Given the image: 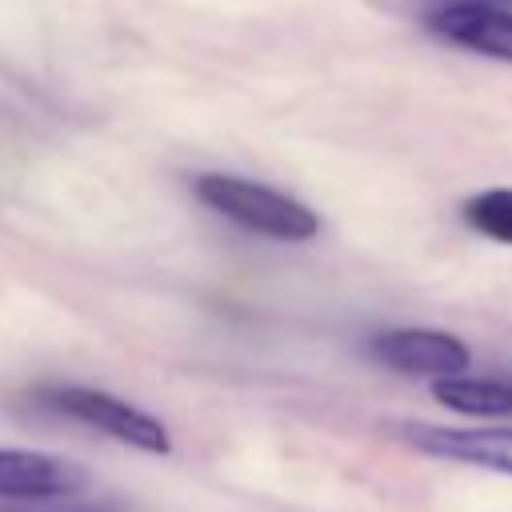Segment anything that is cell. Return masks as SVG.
Segmentation results:
<instances>
[{
	"label": "cell",
	"instance_id": "obj_6",
	"mask_svg": "<svg viewBox=\"0 0 512 512\" xmlns=\"http://www.w3.org/2000/svg\"><path fill=\"white\" fill-rule=\"evenodd\" d=\"M428 28L476 56L508 60L512 64V8L496 4H444L428 16Z\"/></svg>",
	"mask_w": 512,
	"mask_h": 512
},
{
	"label": "cell",
	"instance_id": "obj_2",
	"mask_svg": "<svg viewBox=\"0 0 512 512\" xmlns=\"http://www.w3.org/2000/svg\"><path fill=\"white\" fill-rule=\"evenodd\" d=\"M48 404L60 416L80 420V424H88V428H96V432H104V436L136 448V452H148V456H168L172 452L168 428L152 412H144V408H136V404H128L112 392L84 388V384H64V388L48 392Z\"/></svg>",
	"mask_w": 512,
	"mask_h": 512
},
{
	"label": "cell",
	"instance_id": "obj_5",
	"mask_svg": "<svg viewBox=\"0 0 512 512\" xmlns=\"http://www.w3.org/2000/svg\"><path fill=\"white\" fill-rule=\"evenodd\" d=\"M396 436L420 456L512 476V428H448V424L404 420L396 424Z\"/></svg>",
	"mask_w": 512,
	"mask_h": 512
},
{
	"label": "cell",
	"instance_id": "obj_1",
	"mask_svg": "<svg viewBox=\"0 0 512 512\" xmlns=\"http://www.w3.org/2000/svg\"><path fill=\"white\" fill-rule=\"evenodd\" d=\"M192 192L204 208L220 212L224 220L240 224L244 232L268 236V240L300 244V240H312L320 232V216L304 200H296L272 184H260V180H244V176H228V172H204V176H196Z\"/></svg>",
	"mask_w": 512,
	"mask_h": 512
},
{
	"label": "cell",
	"instance_id": "obj_9",
	"mask_svg": "<svg viewBox=\"0 0 512 512\" xmlns=\"http://www.w3.org/2000/svg\"><path fill=\"white\" fill-rule=\"evenodd\" d=\"M448 4H496V8H508L512 0H448Z\"/></svg>",
	"mask_w": 512,
	"mask_h": 512
},
{
	"label": "cell",
	"instance_id": "obj_3",
	"mask_svg": "<svg viewBox=\"0 0 512 512\" xmlns=\"http://www.w3.org/2000/svg\"><path fill=\"white\" fill-rule=\"evenodd\" d=\"M92 488V472L68 456L40 448H0V500L40 504L72 500Z\"/></svg>",
	"mask_w": 512,
	"mask_h": 512
},
{
	"label": "cell",
	"instance_id": "obj_4",
	"mask_svg": "<svg viewBox=\"0 0 512 512\" xmlns=\"http://www.w3.org/2000/svg\"><path fill=\"white\" fill-rule=\"evenodd\" d=\"M372 356L400 372V376H428V380H448L464 376L472 364V352L460 336L440 332V328H388L372 336Z\"/></svg>",
	"mask_w": 512,
	"mask_h": 512
},
{
	"label": "cell",
	"instance_id": "obj_7",
	"mask_svg": "<svg viewBox=\"0 0 512 512\" xmlns=\"http://www.w3.org/2000/svg\"><path fill=\"white\" fill-rule=\"evenodd\" d=\"M432 400L460 416H512V376H448L432 380Z\"/></svg>",
	"mask_w": 512,
	"mask_h": 512
},
{
	"label": "cell",
	"instance_id": "obj_8",
	"mask_svg": "<svg viewBox=\"0 0 512 512\" xmlns=\"http://www.w3.org/2000/svg\"><path fill=\"white\" fill-rule=\"evenodd\" d=\"M460 216L472 232H480L496 244H512V188H484V192L468 196L460 204Z\"/></svg>",
	"mask_w": 512,
	"mask_h": 512
}]
</instances>
